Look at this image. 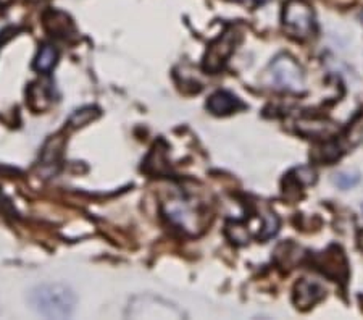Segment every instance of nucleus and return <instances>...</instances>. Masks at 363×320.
Here are the masks:
<instances>
[{
    "label": "nucleus",
    "instance_id": "nucleus-1",
    "mask_svg": "<svg viewBox=\"0 0 363 320\" xmlns=\"http://www.w3.org/2000/svg\"><path fill=\"white\" fill-rule=\"evenodd\" d=\"M73 291L62 283H47L31 289L29 304L47 319H67L74 311Z\"/></svg>",
    "mask_w": 363,
    "mask_h": 320
},
{
    "label": "nucleus",
    "instance_id": "nucleus-2",
    "mask_svg": "<svg viewBox=\"0 0 363 320\" xmlns=\"http://www.w3.org/2000/svg\"><path fill=\"white\" fill-rule=\"evenodd\" d=\"M163 215L169 224L187 235H199L205 226V212L202 204L189 194L177 193L162 204Z\"/></svg>",
    "mask_w": 363,
    "mask_h": 320
},
{
    "label": "nucleus",
    "instance_id": "nucleus-3",
    "mask_svg": "<svg viewBox=\"0 0 363 320\" xmlns=\"http://www.w3.org/2000/svg\"><path fill=\"white\" fill-rule=\"evenodd\" d=\"M286 31L297 39H307L317 31L315 13L306 0H288L283 11Z\"/></svg>",
    "mask_w": 363,
    "mask_h": 320
},
{
    "label": "nucleus",
    "instance_id": "nucleus-4",
    "mask_svg": "<svg viewBox=\"0 0 363 320\" xmlns=\"http://www.w3.org/2000/svg\"><path fill=\"white\" fill-rule=\"evenodd\" d=\"M272 81L274 87L289 92H301L303 89V73L298 63L289 55H279L270 65Z\"/></svg>",
    "mask_w": 363,
    "mask_h": 320
},
{
    "label": "nucleus",
    "instance_id": "nucleus-5",
    "mask_svg": "<svg viewBox=\"0 0 363 320\" xmlns=\"http://www.w3.org/2000/svg\"><path fill=\"white\" fill-rule=\"evenodd\" d=\"M234 33H225L223 38L216 39L215 43L210 45L207 54H205L203 58V68L207 70V72H212L216 73L220 72L221 68L225 67V63L230 55L234 52Z\"/></svg>",
    "mask_w": 363,
    "mask_h": 320
},
{
    "label": "nucleus",
    "instance_id": "nucleus-6",
    "mask_svg": "<svg viewBox=\"0 0 363 320\" xmlns=\"http://www.w3.org/2000/svg\"><path fill=\"white\" fill-rule=\"evenodd\" d=\"M207 109L213 115L226 116L238 112L239 109H244V104L239 101L236 96L231 94V92L216 91L215 94L210 96V99L207 101Z\"/></svg>",
    "mask_w": 363,
    "mask_h": 320
},
{
    "label": "nucleus",
    "instance_id": "nucleus-7",
    "mask_svg": "<svg viewBox=\"0 0 363 320\" xmlns=\"http://www.w3.org/2000/svg\"><path fill=\"white\" fill-rule=\"evenodd\" d=\"M325 289L320 283L312 280H301L296 287V304L301 309H308L323 298Z\"/></svg>",
    "mask_w": 363,
    "mask_h": 320
},
{
    "label": "nucleus",
    "instance_id": "nucleus-8",
    "mask_svg": "<svg viewBox=\"0 0 363 320\" xmlns=\"http://www.w3.org/2000/svg\"><path fill=\"white\" fill-rule=\"evenodd\" d=\"M52 101H54V94H52L50 83H33L28 89V102L29 107H31L34 112H43L47 107L50 106Z\"/></svg>",
    "mask_w": 363,
    "mask_h": 320
},
{
    "label": "nucleus",
    "instance_id": "nucleus-9",
    "mask_svg": "<svg viewBox=\"0 0 363 320\" xmlns=\"http://www.w3.org/2000/svg\"><path fill=\"white\" fill-rule=\"evenodd\" d=\"M58 52L52 45H43L39 49L36 58H34V70L39 73H50L54 67L57 65Z\"/></svg>",
    "mask_w": 363,
    "mask_h": 320
},
{
    "label": "nucleus",
    "instance_id": "nucleus-10",
    "mask_svg": "<svg viewBox=\"0 0 363 320\" xmlns=\"http://www.w3.org/2000/svg\"><path fill=\"white\" fill-rule=\"evenodd\" d=\"M278 226H279V220L274 214L268 212L265 214V222H263V228L262 233L259 235V238L262 241L268 240V238H272L273 235H277L278 231Z\"/></svg>",
    "mask_w": 363,
    "mask_h": 320
},
{
    "label": "nucleus",
    "instance_id": "nucleus-11",
    "mask_svg": "<svg viewBox=\"0 0 363 320\" xmlns=\"http://www.w3.org/2000/svg\"><path fill=\"white\" fill-rule=\"evenodd\" d=\"M94 110H96V109H92V107L78 110V112H76V114L72 116V120H69V125H72V126H83V125H86L87 121L94 120V118H96V116L99 115V112L91 114V112H94Z\"/></svg>",
    "mask_w": 363,
    "mask_h": 320
},
{
    "label": "nucleus",
    "instance_id": "nucleus-12",
    "mask_svg": "<svg viewBox=\"0 0 363 320\" xmlns=\"http://www.w3.org/2000/svg\"><path fill=\"white\" fill-rule=\"evenodd\" d=\"M357 182H359V175H350L347 172L339 173V175H336V178H335V183L342 189L350 188V186L357 184Z\"/></svg>",
    "mask_w": 363,
    "mask_h": 320
},
{
    "label": "nucleus",
    "instance_id": "nucleus-13",
    "mask_svg": "<svg viewBox=\"0 0 363 320\" xmlns=\"http://www.w3.org/2000/svg\"><path fill=\"white\" fill-rule=\"evenodd\" d=\"M359 246H360V249L363 251V230L359 233Z\"/></svg>",
    "mask_w": 363,
    "mask_h": 320
}]
</instances>
